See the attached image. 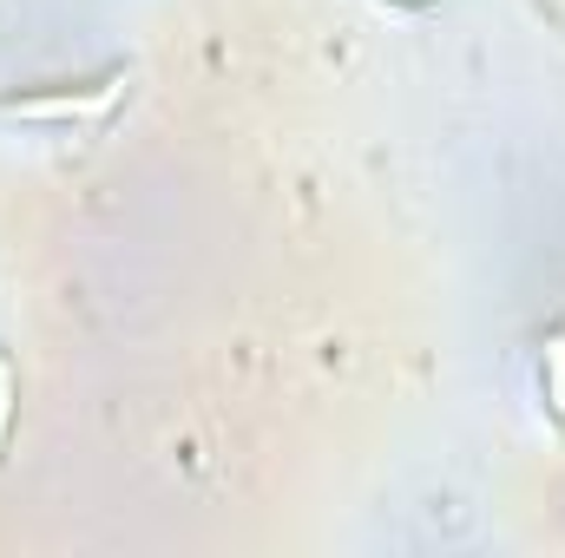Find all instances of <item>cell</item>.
Wrapping results in <instances>:
<instances>
[{
	"instance_id": "obj_1",
	"label": "cell",
	"mask_w": 565,
	"mask_h": 558,
	"mask_svg": "<svg viewBox=\"0 0 565 558\" xmlns=\"http://www.w3.org/2000/svg\"><path fill=\"white\" fill-rule=\"evenodd\" d=\"M113 93H119V79H93V86H60V93H13V99H0V112H13V119H93V112H106L113 106Z\"/></svg>"
},
{
	"instance_id": "obj_2",
	"label": "cell",
	"mask_w": 565,
	"mask_h": 558,
	"mask_svg": "<svg viewBox=\"0 0 565 558\" xmlns=\"http://www.w3.org/2000/svg\"><path fill=\"white\" fill-rule=\"evenodd\" d=\"M546 382H553V415H559V427H565V335L546 342Z\"/></svg>"
},
{
	"instance_id": "obj_3",
	"label": "cell",
	"mask_w": 565,
	"mask_h": 558,
	"mask_svg": "<svg viewBox=\"0 0 565 558\" xmlns=\"http://www.w3.org/2000/svg\"><path fill=\"white\" fill-rule=\"evenodd\" d=\"M7 433H13V362L0 355V453H7Z\"/></svg>"
},
{
	"instance_id": "obj_4",
	"label": "cell",
	"mask_w": 565,
	"mask_h": 558,
	"mask_svg": "<svg viewBox=\"0 0 565 558\" xmlns=\"http://www.w3.org/2000/svg\"><path fill=\"white\" fill-rule=\"evenodd\" d=\"M415 7H427V0H415Z\"/></svg>"
}]
</instances>
